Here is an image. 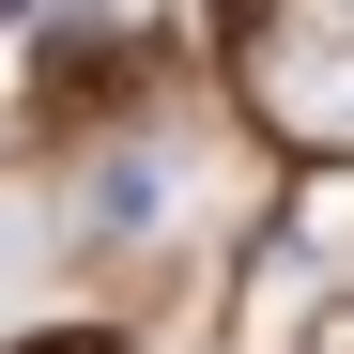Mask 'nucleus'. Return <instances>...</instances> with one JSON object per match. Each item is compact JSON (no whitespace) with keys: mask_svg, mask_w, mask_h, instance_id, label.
<instances>
[{"mask_svg":"<svg viewBox=\"0 0 354 354\" xmlns=\"http://www.w3.org/2000/svg\"><path fill=\"white\" fill-rule=\"evenodd\" d=\"M16 354H124V339H108V324H31Z\"/></svg>","mask_w":354,"mask_h":354,"instance_id":"nucleus-1","label":"nucleus"},{"mask_svg":"<svg viewBox=\"0 0 354 354\" xmlns=\"http://www.w3.org/2000/svg\"><path fill=\"white\" fill-rule=\"evenodd\" d=\"M308 354H354V308H324V324H308Z\"/></svg>","mask_w":354,"mask_h":354,"instance_id":"nucleus-2","label":"nucleus"}]
</instances>
